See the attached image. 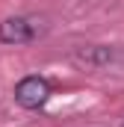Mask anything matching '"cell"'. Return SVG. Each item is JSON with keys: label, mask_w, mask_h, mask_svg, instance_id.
Here are the masks:
<instances>
[{"label": "cell", "mask_w": 124, "mask_h": 127, "mask_svg": "<svg viewBox=\"0 0 124 127\" xmlns=\"http://www.w3.org/2000/svg\"><path fill=\"white\" fill-rule=\"evenodd\" d=\"M47 97H50V86H47L44 77H24V80L15 86V100H18L21 106H27V109L44 106Z\"/></svg>", "instance_id": "1"}, {"label": "cell", "mask_w": 124, "mask_h": 127, "mask_svg": "<svg viewBox=\"0 0 124 127\" xmlns=\"http://www.w3.org/2000/svg\"><path fill=\"white\" fill-rule=\"evenodd\" d=\"M38 24L32 18H6L0 21V41L3 44H27L35 38Z\"/></svg>", "instance_id": "2"}, {"label": "cell", "mask_w": 124, "mask_h": 127, "mask_svg": "<svg viewBox=\"0 0 124 127\" xmlns=\"http://www.w3.org/2000/svg\"><path fill=\"white\" fill-rule=\"evenodd\" d=\"M74 59H77V62H86V65H100V62H109V59H112V53H109L106 47L89 44V47H80V50L74 53Z\"/></svg>", "instance_id": "3"}]
</instances>
